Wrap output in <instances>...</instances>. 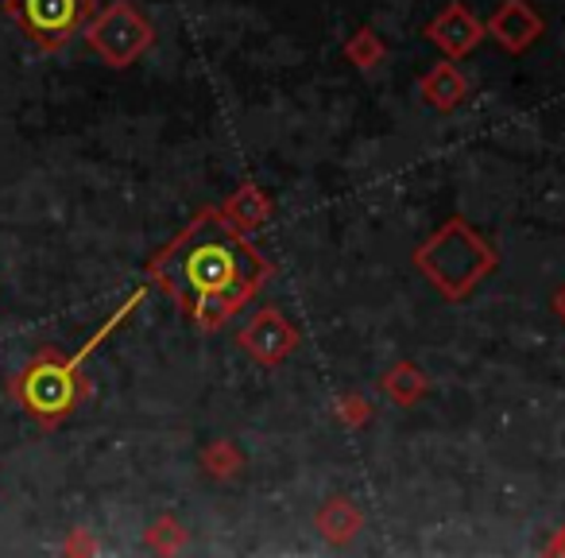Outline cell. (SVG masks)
<instances>
[{
  "instance_id": "3",
  "label": "cell",
  "mask_w": 565,
  "mask_h": 558,
  "mask_svg": "<svg viewBox=\"0 0 565 558\" xmlns=\"http://www.w3.org/2000/svg\"><path fill=\"white\" fill-rule=\"evenodd\" d=\"M9 17L20 20L28 35H32L40 48H63L71 40V32L86 17V0H9L4 4Z\"/></svg>"
},
{
  "instance_id": "2",
  "label": "cell",
  "mask_w": 565,
  "mask_h": 558,
  "mask_svg": "<svg viewBox=\"0 0 565 558\" xmlns=\"http://www.w3.org/2000/svg\"><path fill=\"white\" fill-rule=\"evenodd\" d=\"M12 396H17L20 408L40 419V423H58L63 415H71L82 396L78 361L40 354L17 380H12Z\"/></svg>"
},
{
  "instance_id": "4",
  "label": "cell",
  "mask_w": 565,
  "mask_h": 558,
  "mask_svg": "<svg viewBox=\"0 0 565 558\" xmlns=\"http://www.w3.org/2000/svg\"><path fill=\"white\" fill-rule=\"evenodd\" d=\"M89 43H94V48L102 51L109 63H125V59H132L136 51H140L143 28L136 24L128 9H113L109 17H102L94 24V32H89Z\"/></svg>"
},
{
  "instance_id": "1",
  "label": "cell",
  "mask_w": 565,
  "mask_h": 558,
  "mask_svg": "<svg viewBox=\"0 0 565 558\" xmlns=\"http://www.w3.org/2000/svg\"><path fill=\"white\" fill-rule=\"evenodd\" d=\"M159 280L194 310L236 303L259 280V260L221 221L205 218L159 260Z\"/></svg>"
}]
</instances>
